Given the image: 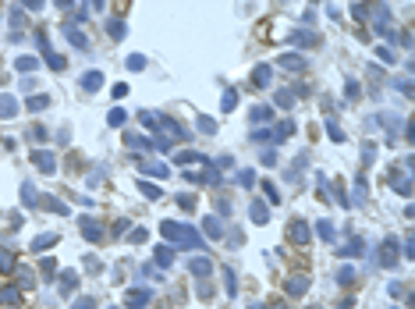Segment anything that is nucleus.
Listing matches in <instances>:
<instances>
[{"label": "nucleus", "instance_id": "nucleus-22", "mask_svg": "<svg viewBox=\"0 0 415 309\" xmlns=\"http://www.w3.org/2000/svg\"><path fill=\"white\" fill-rule=\"evenodd\" d=\"M18 288H25V291H28V288H36V274H32L28 266H22V270H18Z\"/></svg>", "mask_w": 415, "mask_h": 309}, {"label": "nucleus", "instance_id": "nucleus-48", "mask_svg": "<svg viewBox=\"0 0 415 309\" xmlns=\"http://www.w3.org/2000/svg\"><path fill=\"white\" fill-rule=\"evenodd\" d=\"M199 132H206V135H213V132H216V125H213V118H199Z\"/></svg>", "mask_w": 415, "mask_h": 309}, {"label": "nucleus", "instance_id": "nucleus-50", "mask_svg": "<svg viewBox=\"0 0 415 309\" xmlns=\"http://www.w3.org/2000/svg\"><path fill=\"white\" fill-rule=\"evenodd\" d=\"M178 206H184V210H192V206H196V196H188V192H181V196H178Z\"/></svg>", "mask_w": 415, "mask_h": 309}, {"label": "nucleus", "instance_id": "nucleus-19", "mask_svg": "<svg viewBox=\"0 0 415 309\" xmlns=\"http://www.w3.org/2000/svg\"><path fill=\"white\" fill-rule=\"evenodd\" d=\"M316 235H320V238H326V242H334V238H337L334 220H320V224H316Z\"/></svg>", "mask_w": 415, "mask_h": 309}, {"label": "nucleus", "instance_id": "nucleus-31", "mask_svg": "<svg viewBox=\"0 0 415 309\" xmlns=\"http://www.w3.org/2000/svg\"><path fill=\"white\" fill-rule=\"evenodd\" d=\"M74 281H78V277H74V270H64V277H60V291H64V295H71Z\"/></svg>", "mask_w": 415, "mask_h": 309}, {"label": "nucleus", "instance_id": "nucleus-3", "mask_svg": "<svg viewBox=\"0 0 415 309\" xmlns=\"http://www.w3.org/2000/svg\"><path fill=\"white\" fill-rule=\"evenodd\" d=\"M288 238H291L294 245H306V242L312 238V227H309L306 220H291V224H288Z\"/></svg>", "mask_w": 415, "mask_h": 309}, {"label": "nucleus", "instance_id": "nucleus-15", "mask_svg": "<svg viewBox=\"0 0 415 309\" xmlns=\"http://www.w3.org/2000/svg\"><path fill=\"white\" fill-rule=\"evenodd\" d=\"M270 79H274V71H270L266 64H259V68L252 71V86H259V89H262V86H270Z\"/></svg>", "mask_w": 415, "mask_h": 309}, {"label": "nucleus", "instance_id": "nucleus-40", "mask_svg": "<svg viewBox=\"0 0 415 309\" xmlns=\"http://www.w3.org/2000/svg\"><path fill=\"white\" fill-rule=\"evenodd\" d=\"M146 238H149V235H146V227H135L132 235H128V242H132V245H142Z\"/></svg>", "mask_w": 415, "mask_h": 309}, {"label": "nucleus", "instance_id": "nucleus-16", "mask_svg": "<svg viewBox=\"0 0 415 309\" xmlns=\"http://www.w3.org/2000/svg\"><path fill=\"white\" fill-rule=\"evenodd\" d=\"M100 86H103V75H100V71H89V75H82V89H86V93H96Z\"/></svg>", "mask_w": 415, "mask_h": 309}, {"label": "nucleus", "instance_id": "nucleus-38", "mask_svg": "<svg viewBox=\"0 0 415 309\" xmlns=\"http://www.w3.org/2000/svg\"><path fill=\"white\" fill-rule=\"evenodd\" d=\"M46 245H57V235H40L32 242V249H46Z\"/></svg>", "mask_w": 415, "mask_h": 309}, {"label": "nucleus", "instance_id": "nucleus-34", "mask_svg": "<svg viewBox=\"0 0 415 309\" xmlns=\"http://www.w3.org/2000/svg\"><path fill=\"white\" fill-rule=\"evenodd\" d=\"M238 185L252 188V185H256V171H252V167H248V171H238Z\"/></svg>", "mask_w": 415, "mask_h": 309}, {"label": "nucleus", "instance_id": "nucleus-55", "mask_svg": "<svg viewBox=\"0 0 415 309\" xmlns=\"http://www.w3.org/2000/svg\"><path fill=\"white\" fill-rule=\"evenodd\" d=\"M355 305V298H341V302H337V309H352Z\"/></svg>", "mask_w": 415, "mask_h": 309}, {"label": "nucleus", "instance_id": "nucleus-32", "mask_svg": "<svg viewBox=\"0 0 415 309\" xmlns=\"http://www.w3.org/2000/svg\"><path fill=\"white\" fill-rule=\"evenodd\" d=\"M369 11H372L369 4H352V18H355V22H366V18H369Z\"/></svg>", "mask_w": 415, "mask_h": 309}, {"label": "nucleus", "instance_id": "nucleus-6", "mask_svg": "<svg viewBox=\"0 0 415 309\" xmlns=\"http://www.w3.org/2000/svg\"><path fill=\"white\" fill-rule=\"evenodd\" d=\"M380 266H387V270L398 266V242H394V238H387V242L380 245Z\"/></svg>", "mask_w": 415, "mask_h": 309}, {"label": "nucleus", "instance_id": "nucleus-4", "mask_svg": "<svg viewBox=\"0 0 415 309\" xmlns=\"http://www.w3.org/2000/svg\"><path fill=\"white\" fill-rule=\"evenodd\" d=\"M32 164L40 167L43 174H54V171H57V157H54L50 149H36V153H32Z\"/></svg>", "mask_w": 415, "mask_h": 309}, {"label": "nucleus", "instance_id": "nucleus-17", "mask_svg": "<svg viewBox=\"0 0 415 309\" xmlns=\"http://www.w3.org/2000/svg\"><path fill=\"white\" fill-rule=\"evenodd\" d=\"M18 114V100L14 96H0V118H14Z\"/></svg>", "mask_w": 415, "mask_h": 309}, {"label": "nucleus", "instance_id": "nucleus-21", "mask_svg": "<svg viewBox=\"0 0 415 309\" xmlns=\"http://www.w3.org/2000/svg\"><path fill=\"white\" fill-rule=\"evenodd\" d=\"M22 199H25V206H36V203H40V196H36V185H32V181H22Z\"/></svg>", "mask_w": 415, "mask_h": 309}, {"label": "nucleus", "instance_id": "nucleus-35", "mask_svg": "<svg viewBox=\"0 0 415 309\" xmlns=\"http://www.w3.org/2000/svg\"><path fill=\"white\" fill-rule=\"evenodd\" d=\"M106 32H110V36H118V40H121V36H124V22L110 18V22H106Z\"/></svg>", "mask_w": 415, "mask_h": 309}, {"label": "nucleus", "instance_id": "nucleus-26", "mask_svg": "<svg viewBox=\"0 0 415 309\" xmlns=\"http://www.w3.org/2000/svg\"><path fill=\"white\" fill-rule=\"evenodd\" d=\"M334 281H337V284H352V281H355V266H341V270L334 274Z\"/></svg>", "mask_w": 415, "mask_h": 309}, {"label": "nucleus", "instance_id": "nucleus-43", "mask_svg": "<svg viewBox=\"0 0 415 309\" xmlns=\"http://www.w3.org/2000/svg\"><path fill=\"white\" fill-rule=\"evenodd\" d=\"M277 103H280V107H294V93L280 89V93H277Z\"/></svg>", "mask_w": 415, "mask_h": 309}, {"label": "nucleus", "instance_id": "nucleus-29", "mask_svg": "<svg viewBox=\"0 0 415 309\" xmlns=\"http://www.w3.org/2000/svg\"><path fill=\"white\" fill-rule=\"evenodd\" d=\"M390 185H394V188L401 192V196H412V178H408V174H401V178H394Z\"/></svg>", "mask_w": 415, "mask_h": 309}, {"label": "nucleus", "instance_id": "nucleus-11", "mask_svg": "<svg viewBox=\"0 0 415 309\" xmlns=\"http://www.w3.org/2000/svg\"><path fill=\"white\" fill-rule=\"evenodd\" d=\"M220 277H224V291H228V298L238 295V281H234V270L231 266H220Z\"/></svg>", "mask_w": 415, "mask_h": 309}, {"label": "nucleus", "instance_id": "nucleus-56", "mask_svg": "<svg viewBox=\"0 0 415 309\" xmlns=\"http://www.w3.org/2000/svg\"><path fill=\"white\" fill-rule=\"evenodd\" d=\"M309 309H320V305H309Z\"/></svg>", "mask_w": 415, "mask_h": 309}, {"label": "nucleus", "instance_id": "nucleus-8", "mask_svg": "<svg viewBox=\"0 0 415 309\" xmlns=\"http://www.w3.org/2000/svg\"><path fill=\"white\" fill-rule=\"evenodd\" d=\"M202 235L213 238V242L224 238V224H220V217H206V220H202Z\"/></svg>", "mask_w": 415, "mask_h": 309}, {"label": "nucleus", "instance_id": "nucleus-46", "mask_svg": "<svg viewBox=\"0 0 415 309\" xmlns=\"http://www.w3.org/2000/svg\"><path fill=\"white\" fill-rule=\"evenodd\" d=\"M110 125H114V128H121L124 125V110H110V118H106Z\"/></svg>", "mask_w": 415, "mask_h": 309}, {"label": "nucleus", "instance_id": "nucleus-39", "mask_svg": "<svg viewBox=\"0 0 415 309\" xmlns=\"http://www.w3.org/2000/svg\"><path fill=\"white\" fill-rule=\"evenodd\" d=\"M262 192H266V199H270V203H280V192H277V185L262 181Z\"/></svg>", "mask_w": 415, "mask_h": 309}, {"label": "nucleus", "instance_id": "nucleus-27", "mask_svg": "<svg viewBox=\"0 0 415 309\" xmlns=\"http://www.w3.org/2000/svg\"><path fill=\"white\" fill-rule=\"evenodd\" d=\"M252 220H256V224H266V220H270L266 203H252Z\"/></svg>", "mask_w": 415, "mask_h": 309}, {"label": "nucleus", "instance_id": "nucleus-9", "mask_svg": "<svg viewBox=\"0 0 415 309\" xmlns=\"http://www.w3.org/2000/svg\"><path fill=\"white\" fill-rule=\"evenodd\" d=\"M277 68H284V71H302V68H306V57H302V54H284V57H277Z\"/></svg>", "mask_w": 415, "mask_h": 309}, {"label": "nucleus", "instance_id": "nucleus-14", "mask_svg": "<svg viewBox=\"0 0 415 309\" xmlns=\"http://www.w3.org/2000/svg\"><path fill=\"white\" fill-rule=\"evenodd\" d=\"M64 32H68V40H71L74 47H78V50H89V40H86V32H78V29L71 25V22L64 25Z\"/></svg>", "mask_w": 415, "mask_h": 309}, {"label": "nucleus", "instance_id": "nucleus-5", "mask_svg": "<svg viewBox=\"0 0 415 309\" xmlns=\"http://www.w3.org/2000/svg\"><path fill=\"white\" fill-rule=\"evenodd\" d=\"M78 227H82V235H86V238H89L92 245L106 242V238H103V227H100V224H96L92 217H82V220H78Z\"/></svg>", "mask_w": 415, "mask_h": 309}, {"label": "nucleus", "instance_id": "nucleus-52", "mask_svg": "<svg viewBox=\"0 0 415 309\" xmlns=\"http://www.w3.org/2000/svg\"><path fill=\"white\" fill-rule=\"evenodd\" d=\"M376 57H380V61H384V64H394V54H390V50H387V47H380V50H376Z\"/></svg>", "mask_w": 415, "mask_h": 309}, {"label": "nucleus", "instance_id": "nucleus-47", "mask_svg": "<svg viewBox=\"0 0 415 309\" xmlns=\"http://www.w3.org/2000/svg\"><path fill=\"white\" fill-rule=\"evenodd\" d=\"M46 64H50L54 71H60V68H64V57H60V54H46Z\"/></svg>", "mask_w": 415, "mask_h": 309}, {"label": "nucleus", "instance_id": "nucleus-18", "mask_svg": "<svg viewBox=\"0 0 415 309\" xmlns=\"http://www.w3.org/2000/svg\"><path fill=\"white\" fill-rule=\"evenodd\" d=\"M153 256H156V263H160L164 270L174 263V249H170V245H156V252H153Z\"/></svg>", "mask_w": 415, "mask_h": 309}, {"label": "nucleus", "instance_id": "nucleus-7", "mask_svg": "<svg viewBox=\"0 0 415 309\" xmlns=\"http://www.w3.org/2000/svg\"><path fill=\"white\" fill-rule=\"evenodd\" d=\"M306 288H309V277H306V274H294V277H288V281H284V291H288L291 298L306 295Z\"/></svg>", "mask_w": 415, "mask_h": 309}, {"label": "nucleus", "instance_id": "nucleus-37", "mask_svg": "<svg viewBox=\"0 0 415 309\" xmlns=\"http://www.w3.org/2000/svg\"><path fill=\"white\" fill-rule=\"evenodd\" d=\"M0 302L14 305V302H18V288H0Z\"/></svg>", "mask_w": 415, "mask_h": 309}, {"label": "nucleus", "instance_id": "nucleus-33", "mask_svg": "<svg viewBox=\"0 0 415 309\" xmlns=\"http://www.w3.org/2000/svg\"><path fill=\"white\" fill-rule=\"evenodd\" d=\"M50 107V96H28V110H46Z\"/></svg>", "mask_w": 415, "mask_h": 309}, {"label": "nucleus", "instance_id": "nucleus-45", "mask_svg": "<svg viewBox=\"0 0 415 309\" xmlns=\"http://www.w3.org/2000/svg\"><path fill=\"white\" fill-rule=\"evenodd\" d=\"M28 139L43 142V139H46V128H43V125H32V128H28Z\"/></svg>", "mask_w": 415, "mask_h": 309}, {"label": "nucleus", "instance_id": "nucleus-10", "mask_svg": "<svg viewBox=\"0 0 415 309\" xmlns=\"http://www.w3.org/2000/svg\"><path fill=\"white\" fill-rule=\"evenodd\" d=\"M188 270H192L196 277H210V274H213V263H210L206 256H196V259H188Z\"/></svg>", "mask_w": 415, "mask_h": 309}, {"label": "nucleus", "instance_id": "nucleus-42", "mask_svg": "<svg viewBox=\"0 0 415 309\" xmlns=\"http://www.w3.org/2000/svg\"><path fill=\"white\" fill-rule=\"evenodd\" d=\"M390 86H394V89H401L404 96H412V82H408V79H390Z\"/></svg>", "mask_w": 415, "mask_h": 309}, {"label": "nucleus", "instance_id": "nucleus-13", "mask_svg": "<svg viewBox=\"0 0 415 309\" xmlns=\"http://www.w3.org/2000/svg\"><path fill=\"white\" fill-rule=\"evenodd\" d=\"M288 43H294V47H316L320 40H316V32H291Z\"/></svg>", "mask_w": 415, "mask_h": 309}, {"label": "nucleus", "instance_id": "nucleus-30", "mask_svg": "<svg viewBox=\"0 0 415 309\" xmlns=\"http://www.w3.org/2000/svg\"><path fill=\"white\" fill-rule=\"evenodd\" d=\"M22 75H28V71H36V68H40V61H36V57H18V64H14Z\"/></svg>", "mask_w": 415, "mask_h": 309}, {"label": "nucleus", "instance_id": "nucleus-36", "mask_svg": "<svg viewBox=\"0 0 415 309\" xmlns=\"http://www.w3.org/2000/svg\"><path fill=\"white\" fill-rule=\"evenodd\" d=\"M326 135H330L334 142H344V132L337 128V121H326Z\"/></svg>", "mask_w": 415, "mask_h": 309}, {"label": "nucleus", "instance_id": "nucleus-23", "mask_svg": "<svg viewBox=\"0 0 415 309\" xmlns=\"http://www.w3.org/2000/svg\"><path fill=\"white\" fill-rule=\"evenodd\" d=\"M11 270H14V252L0 249V274H11Z\"/></svg>", "mask_w": 415, "mask_h": 309}, {"label": "nucleus", "instance_id": "nucleus-12", "mask_svg": "<svg viewBox=\"0 0 415 309\" xmlns=\"http://www.w3.org/2000/svg\"><path fill=\"white\" fill-rule=\"evenodd\" d=\"M362 252H366V238H352L337 249V256H362Z\"/></svg>", "mask_w": 415, "mask_h": 309}, {"label": "nucleus", "instance_id": "nucleus-41", "mask_svg": "<svg viewBox=\"0 0 415 309\" xmlns=\"http://www.w3.org/2000/svg\"><path fill=\"white\" fill-rule=\"evenodd\" d=\"M128 68H132V71H142V68H146V57H142V54H132V57H128Z\"/></svg>", "mask_w": 415, "mask_h": 309}, {"label": "nucleus", "instance_id": "nucleus-24", "mask_svg": "<svg viewBox=\"0 0 415 309\" xmlns=\"http://www.w3.org/2000/svg\"><path fill=\"white\" fill-rule=\"evenodd\" d=\"M40 274H43L46 281H54V277H57V259H40Z\"/></svg>", "mask_w": 415, "mask_h": 309}, {"label": "nucleus", "instance_id": "nucleus-25", "mask_svg": "<svg viewBox=\"0 0 415 309\" xmlns=\"http://www.w3.org/2000/svg\"><path fill=\"white\" fill-rule=\"evenodd\" d=\"M135 185H138V192H142L146 199H160V196H164V192H160L156 185H149V181H135Z\"/></svg>", "mask_w": 415, "mask_h": 309}, {"label": "nucleus", "instance_id": "nucleus-54", "mask_svg": "<svg viewBox=\"0 0 415 309\" xmlns=\"http://www.w3.org/2000/svg\"><path fill=\"white\" fill-rule=\"evenodd\" d=\"M128 96V86H114V100H124Z\"/></svg>", "mask_w": 415, "mask_h": 309}, {"label": "nucleus", "instance_id": "nucleus-2", "mask_svg": "<svg viewBox=\"0 0 415 309\" xmlns=\"http://www.w3.org/2000/svg\"><path fill=\"white\" fill-rule=\"evenodd\" d=\"M149 302H153V291L149 288H128L124 291V305L128 309H146Z\"/></svg>", "mask_w": 415, "mask_h": 309}, {"label": "nucleus", "instance_id": "nucleus-51", "mask_svg": "<svg viewBox=\"0 0 415 309\" xmlns=\"http://www.w3.org/2000/svg\"><path fill=\"white\" fill-rule=\"evenodd\" d=\"M74 309H96V298H89V295H82L78 302H74Z\"/></svg>", "mask_w": 415, "mask_h": 309}, {"label": "nucleus", "instance_id": "nucleus-28", "mask_svg": "<svg viewBox=\"0 0 415 309\" xmlns=\"http://www.w3.org/2000/svg\"><path fill=\"white\" fill-rule=\"evenodd\" d=\"M248 118H252V121H270V118H274V110H270V107H252V110H248Z\"/></svg>", "mask_w": 415, "mask_h": 309}, {"label": "nucleus", "instance_id": "nucleus-44", "mask_svg": "<svg viewBox=\"0 0 415 309\" xmlns=\"http://www.w3.org/2000/svg\"><path fill=\"white\" fill-rule=\"evenodd\" d=\"M234 103H238V93L228 89V93H224V110H234Z\"/></svg>", "mask_w": 415, "mask_h": 309}, {"label": "nucleus", "instance_id": "nucleus-53", "mask_svg": "<svg viewBox=\"0 0 415 309\" xmlns=\"http://www.w3.org/2000/svg\"><path fill=\"white\" fill-rule=\"evenodd\" d=\"M344 93H348V100H355V96H358V82H355V79H348V86H344Z\"/></svg>", "mask_w": 415, "mask_h": 309}, {"label": "nucleus", "instance_id": "nucleus-1", "mask_svg": "<svg viewBox=\"0 0 415 309\" xmlns=\"http://www.w3.org/2000/svg\"><path fill=\"white\" fill-rule=\"evenodd\" d=\"M164 231V238L174 242V245H184V249H202V238H199V231L192 224H178V220H164L160 224Z\"/></svg>", "mask_w": 415, "mask_h": 309}, {"label": "nucleus", "instance_id": "nucleus-49", "mask_svg": "<svg viewBox=\"0 0 415 309\" xmlns=\"http://www.w3.org/2000/svg\"><path fill=\"white\" fill-rule=\"evenodd\" d=\"M43 203H46V206H50V210H54V213H68V206H64V203H60V199H50V196H46V199H43Z\"/></svg>", "mask_w": 415, "mask_h": 309}, {"label": "nucleus", "instance_id": "nucleus-20", "mask_svg": "<svg viewBox=\"0 0 415 309\" xmlns=\"http://www.w3.org/2000/svg\"><path fill=\"white\" fill-rule=\"evenodd\" d=\"M142 171H146V174H156V178H167V174H170V167H167L164 160H153V164H142Z\"/></svg>", "mask_w": 415, "mask_h": 309}]
</instances>
